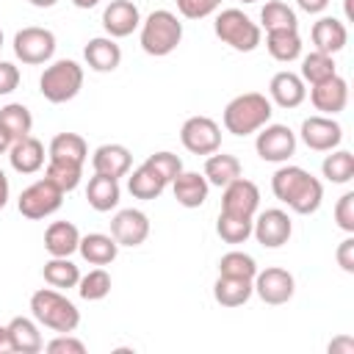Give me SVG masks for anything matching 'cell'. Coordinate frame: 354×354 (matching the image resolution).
<instances>
[{"mask_svg": "<svg viewBox=\"0 0 354 354\" xmlns=\"http://www.w3.org/2000/svg\"><path fill=\"white\" fill-rule=\"evenodd\" d=\"M271 191L274 196L288 205L293 213L299 216H310L321 207L324 199V185L318 177H313L307 169L301 166H279L271 177Z\"/></svg>", "mask_w": 354, "mask_h": 354, "instance_id": "6da1fadb", "label": "cell"}, {"mask_svg": "<svg viewBox=\"0 0 354 354\" xmlns=\"http://www.w3.org/2000/svg\"><path fill=\"white\" fill-rule=\"evenodd\" d=\"M271 113H274V105L266 94L246 91V94H238L227 102V108L221 113V122H224L227 133L243 138V136H252L260 127H266L271 122Z\"/></svg>", "mask_w": 354, "mask_h": 354, "instance_id": "7a4b0ae2", "label": "cell"}, {"mask_svg": "<svg viewBox=\"0 0 354 354\" xmlns=\"http://www.w3.org/2000/svg\"><path fill=\"white\" fill-rule=\"evenodd\" d=\"M30 315L39 326H47L58 335L75 332L80 324V310L55 288H39L30 296Z\"/></svg>", "mask_w": 354, "mask_h": 354, "instance_id": "3957f363", "label": "cell"}, {"mask_svg": "<svg viewBox=\"0 0 354 354\" xmlns=\"http://www.w3.org/2000/svg\"><path fill=\"white\" fill-rule=\"evenodd\" d=\"M183 41V22L169 8L152 11L147 19H141V50L152 58H163L177 50Z\"/></svg>", "mask_w": 354, "mask_h": 354, "instance_id": "277c9868", "label": "cell"}, {"mask_svg": "<svg viewBox=\"0 0 354 354\" xmlns=\"http://www.w3.org/2000/svg\"><path fill=\"white\" fill-rule=\"evenodd\" d=\"M80 88H83V66L72 58L53 61L50 66H44V72L39 77V91L53 105L75 100L80 94Z\"/></svg>", "mask_w": 354, "mask_h": 354, "instance_id": "5b68a950", "label": "cell"}, {"mask_svg": "<svg viewBox=\"0 0 354 354\" xmlns=\"http://www.w3.org/2000/svg\"><path fill=\"white\" fill-rule=\"evenodd\" d=\"M213 30L216 36L230 44L232 50L238 53H252L260 47V39H263V28L246 17L241 8H224L216 14V22H213Z\"/></svg>", "mask_w": 354, "mask_h": 354, "instance_id": "8992f818", "label": "cell"}, {"mask_svg": "<svg viewBox=\"0 0 354 354\" xmlns=\"http://www.w3.org/2000/svg\"><path fill=\"white\" fill-rule=\"evenodd\" d=\"M14 55L28 66L47 64L55 55V33L50 28H39V25H28V28L17 30L14 33Z\"/></svg>", "mask_w": 354, "mask_h": 354, "instance_id": "52a82bcc", "label": "cell"}, {"mask_svg": "<svg viewBox=\"0 0 354 354\" xmlns=\"http://www.w3.org/2000/svg\"><path fill=\"white\" fill-rule=\"evenodd\" d=\"M61 202H64V191H61L58 185H53L47 177H41V180L30 183V185L19 194L17 207H19V213H22L25 218L39 221V218L53 216V213L61 207Z\"/></svg>", "mask_w": 354, "mask_h": 354, "instance_id": "ba28073f", "label": "cell"}, {"mask_svg": "<svg viewBox=\"0 0 354 354\" xmlns=\"http://www.w3.org/2000/svg\"><path fill=\"white\" fill-rule=\"evenodd\" d=\"M254 149H257L260 160L288 163L296 155V133L288 124H266L257 130Z\"/></svg>", "mask_w": 354, "mask_h": 354, "instance_id": "9c48e42d", "label": "cell"}, {"mask_svg": "<svg viewBox=\"0 0 354 354\" xmlns=\"http://www.w3.org/2000/svg\"><path fill=\"white\" fill-rule=\"evenodd\" d=\"M180 141L191 155H213L221 149V127L210 116H191L180 127Z\"/></svg>", "mask_w": 354, "mask_h": 354, "instance_id": "30bf717a", "label": "cell"}, {"mask_svg": "<svg viewBox=\"0 0 354 354\" xmlns=\"http://www.w3.org/2000/svg\"><path fill=\"white\" fill-rule=\"evenodd\" d=\"M252 235L257 238L260 246H266V249H279V246H285V243L290 241V235H293V221H290V216H288L285 210L268 207V210H263V213H254V218H252Z\"/></svg>", "mask_w": 354, "mask_h": 354, "instance_id": "8fae6325", "label": "cell"}, {"mask_svg": "<svg viewBox=\"0 0 354 354\" xmlns=\"http://www.w3.org/2000/svg\"><path fill=\"white\" fill-rule=\"evenodd\" d=\"M252 288H254V293L260 296V301H266V304H285V301H290L293 299V293H296V279H293V274L290 271H285V268H279V266H271V268H257V274H254V279H252Z\"/></svg>", "mask_w": 354, "mask_h": 354, "instance_id": "7c38bea8", "label": "cell"}, {"mask_svg": "<svg viewBox=\"0 0 354 354\" xmlns=\"http://www.w3.org/2000/svg\"><path fill=\"white\" fill-rule=\"evenodd\" d=\"M301 141L307 149L313 152H329V149H337L340 141H343V127L332 119V116H310L301 122V130H299Z\"/></svg>", "mask_w": 354, "mask_h": 354, "instance_id": "4fadbf2b", "label": "cell"}, {"mask_svg": "<svg viewBox=\"0 0 354 354\" xmlns=\"http://www.w3.org/2000/svg\"><path fill=\"white\" fill-rule=\"evenodd\" d=\"M257 207H260V188L252 180H246L241 174L230 185H224V191H221V213L254 218Z\"/></svg>", "mask_w": 354, "mask_h": 354, "instance_id": "5bb4252c", "label": "cell"}, {"mask_svg": "<svg viewBox=\"0 0 354 354\" xmlns=\"http://www.w3.org/2000/svg\"><path fill=\"white\" fill-rule=\"evenodd\" d=\"M111 235L119 246H141L149 238V216L138 207H124L111 218Z\"/></svg>", "mask_w": 354, "mask_h": 354, "instance_id": "9a60e30c", "label": "cell"}, {"mask_svg": "<svg viewBox=\"0 0 354 354\" xmlns=\"http://www.w3.org/2000/svg\"><path fill=\"white\" fill-rule=\"evenodd\" d=\"M102 28L111 39H124L141 28V11L133 0H111L102 11Z\"/></svg>", "mask_w": 354, "mask_h": 354, "instance_id": "2e32d148", "label": "cell"}, {"mask_svg": "<svg viewBox=\"0 0 354 354\" xmlns=\"http://www.w3.org/2000/svg\"><path fill=\"white\" fill-rule=\"evenodd\" d=\"M310 102L315 111H321L324 116H335L346 108L348 102V83L340 75H332L329 80H321L310 88Z\"/></svg>", "mask_w": 354, "mask_h": 354, "instance_id": "e0dca14e", "label": "cell"}, {"mask_svg": "<svg viewBox=\"0 0 354 354\" xmlns=\"http://www.w3.org/2000/svg\"><path fill=\"white\" fill-rule=\"evenodd\" d=\"M268 94H271V102H274V105L290 111V108H299V105L304 102L307 88H304V80H301L296 72L282 69V72H277V75L271 77Z\"/></svg>", "mask_w": 354, "mask_h": 354, "instance_id": "ac0fdd59", "label": "cell"}, {"mask_svg": "<svg viewBox=\"0 0 354 354\" xmlns=\"http://www.w3.org/2000/svg\"><path fill=\"white\" fill-rule=\"evenodd\" d=\"M133 166V155L124 144H102L94 149L91 155V169L97 174H108V177H124Z\"/></svg>", "mask_w": 354, "mask_h": 354, "instance_id": "d6986e66", "label": "cell"}, {"mask_svg": "<svg viewBox=\"0 0 354 354\" xmlns=\"http://www.w3.org/2000/svg\"><path fill=\"white\" fill-rule=\"evenodd\" d=\"M83 58L94 72H113L122 64V47L111 36H94L83 47Z\"/></svg>", "mask_w": 354, "mask_h": 354, "instance_id": "ffe728a7", "label": "cell"}, {"mask_svg": "<svg viewBox=\"0 0 354 354\" xmlns=\"http://www.w3.org/2000/svg\"><path fill=\"white\" fill-rule=\"evenodd\" d=\"M310 36H313L315 50L318 53H326V55L340 53L346 47V41H348V30H346V25L337 17H321V19H315Z\"/></svg>", "mask_w": 354, "mask_h": 354, "instance_id": "44dd1931", "label": "cell"}, {"mask_svg": "<svg viewBox=\"0 0 354 354\" xmlns=\"http://www.w3.org/2000/svg\"><path fill=\"white\" fill-rule=\"evenodd\" d=\"M8 160H11V169L19 171V174H36L41 166H44V144L33 136H25V138H17L8 149Z\"/></svg>", "mask_w": 354, "mask_h": 354, "instance_id": "7402d4cb", "label": "cell"}, {"mask_svg": "<svg viewBox=\"0 0 354 354\" xmlns=\"http://www.w3.org/2000/svg\"><path fill=\"white\" fill-rule=\"evenodd\" d=\"M171 191H174V199H177L183 207H202L205 199H207L210 183H207L205 174H199V171H180V174L171 180Z\"/></svg>", "mask_w": 354, "mask_h": 354, "instance_id": "603a6c76", "label": "cell"}, {"mask_svg": "<svg viewBox=\"0 0 354 354\" xmlns=\"http://www.w3.org/2000/svg\"><path fill=\"white\" fill-rule=\"evenodd\" d=\"M80 243V230L72 221H53L44 230V249L50 257H72Z\"/></svg>", "mask_w": 354, "mask_h": 354, "instance_id": "cb8c5ba5", "label": "cell"}, {"mask_svg": "<svg viewBox=\"0 0 354 354\" xmlns=\"http://www.w3.org/2000/svg\"><path fill=\"white\" fill-rule=\"evenodd\" d=\"M77 252L86 263L91 266H111L119 254V243L113 241V235H105V232H88V235H80V243H77Z\"/></svg>", "mask_w": 354, "mask_h": 354, "instance_id": "d4e9b609", "label": "cell"}, {"mask_svg": "<svg viewBox=\"0 0 354 354\" xmlns=\"http://www.w3.org/2000/svg\"><path fill=\"white\" fill-rule=\"evenodd\" d=\"M119 196H122V188H119V180L116 177H108V174H97L88 177V185H86V199L88 205L97 210V213H108L119 205Z\"/></svg>", "mask_w": 354, "mask_h": 354, "instance_id": "484cf974", "label": "cell"}, {"mask_svg": "<svg viewBox=\"0 0 354 354\" xmlns=\"http://www.w3.org/2000/svg\"><path fill=\"white\" fill-rule=\"evenodd\" d=\"M266 50L279 64H290V61L301 58V36H299V28L266 30Z\"/></svg>", "mask_w": 354, "mask_h": 354, "instance_id": "4316f807", "label": "cell"}, {"mask_svg": "<svg viewBox=\"0 0 354 354\" xmlns=\"http://www.w3.org/2000/svg\"><path fill=\"white\" fill-rule=\"evenodd\" d=\"M6 326H8V335H11L14 351H19V354H39L44 348V340H41V332H39L36 318L14 315Z\"/></svg>", "mask_w": 354, "mask_h": 354, "instance_id": "83f0119b", "label": "cell"}, {"mask_svg": "<svg viewBox=\"0 0 354 354\" xmlns=\"http://www.w3.org/2000/svg\"><path fill=\"white\" fill-rule=\"evenodd\" d=\"M254 288H252V279H243V277H227V274H218V279L213 282V299L221 304V307H241L252 299Z\"/></svg>", "mask_w": 354, "mask_h": 354, "instance_id": "f1b7e54d", "label": "cell"}, {"mask_svg": "<svg viewBox=\"0 0 354 354\" xmlns=\"http://www.w3.org/2000/svg\"><path fill=\"white\" fill-rule=\"evenodd\" d=\"M241 171H243V166H241V160H238L235 155L213 152V155H207L202 174H205V180H207L210 185L224 188V185H230L235 177H241Z\"/></svg>", "mask_w": 354, "mask_h": 354, "instance_id": "f546056e", "label": "cell"}, {"mask_svg": "<svg viewBox=\"0 0 354 354\" xmlns=\"http://www.w3.org/2000/svg\"><path fill=\"white\" fill-rule=\"evenodd\" d=\"M47 158L50 160H69V163H86L88 158V144L83 136L77 133H58L53 136L50 147H47Z\"/></svg>", "mask_w": 354, "mask_h": 354, "instance_id": "4dcf8cb0", "label": "cell"}, {"mask_svg": "<svg viewBox=\"0 0 354 354\" xmlns=\"http://www.w3.org/2000/svg\"><path fill=\"white\" fill-rule=\"evenodd\" d=\"M130 177H127V191L136 196V199H144V202H149V199H158L160 194H163V188H166V183L155 174V169L152 166H147V163H141L138 169H133V171H127Z\"/></svg>", "mask_w": 354, "mask_h": 354, "instance_id": "1f68e13d", "label": "cell"}, {"mask_svg": "<svg viewBox=\"0 0 354 354\" xmlns=\"http://www.w3.org/2000/svg\"><path fill=\"white\" fill-rule=\"evenodd\" d=\"M41 277L50 288L55 290H69V288H77L80 282V268L69 260V257H50L41 268Z\"/></svg>", "mask_w": 354, "mask_h": 354, "instance_id": "d6a6232c", "label": "cell"}, {"mask_svg": "<svg viewBox=\"0 0 354 354\" xmlns=\"http://www.w3.org/2000/svg\"><path fill=\"white\" fill-rule=\"evenodd\" d=\"M321 174L335 185L351 183L354 180V155L348 149H329V155L321 163Z\"/></svg>", "mask_w": 354, "mask_h": 354, "instance_id": "836d02e7", "label": "cell"}, {"mask_svg": "<svg viewBox=\"0 0 354 354\" xmlns=\"http://www.w3.org/2000/svg\"><path fill=\"white\" fill-rule=\"evenodd\" d=\"M44 177L58 185L64 194L75 191L80 185V177H83V163H69V160H50L47 158V166H44Z\"/></svg>", "mask_w": 354, "mask_h": 354, "instance_id": "e575fe53", "label": "cell"}, {"mask_svg": "<svg viewBox=\"0 0 354 354\" xmlns=\"http://www.w3.org/2000/svg\"><path fill=\"white\" fill-rule=\"evenodd\" d=\"M332 75H337V66H335V58H332V55L313 50L310 55L301 58V72H299V77H301L304 83L315 86V83H321V80H329Z\"/></svg>", "mask_w": 354, "mask_h": 354, "instance_id": "d590c367", "label": "cell"}, {"mask_svg": "<svg viewBox=\"0 0 354 354\" xmlns=\"http://www.w3.org/2000/svg\"><path fill=\"white\" fill-rule=\"evenodd\" d=\"M0 124L11 133V138H25L33 130V116L22 102H8L0 108Z\"/></svg>", "mask_w": 354, "mask_h": 354, "instance_id": "8d00e7d4", "label": "cell"}, {"mask_svg": "<svg viewBox=\"0 0 354 354\" xmlns=\"http://www.w3.org/2000/svg\"><path fill=\"white\" fill-rule=\"evenodd\" d=\"M260 28L266 30H282V28H299L296 11L282 0H268L260 11Z\"/></svg>", "mask_w": 354, "mask_h": 354, "instance_id": "74e56055", "label": "cell"}, {"mask_svg": "<svg viewBox=\"0 0 354 354\" xmlns=\"http://www.w3.org/2000/svg\"><path fill=\"white\" fill-rule=\"evenodd\" d=\"M216 232L224 243H246L252 238V218L232 216V213H218Z\"/></svg>", "mask_w": 354, "mask_h": 354, "instance_id": "f35d334b", "label": "cell"}, {"mask_svg": "<svg viewBox=\"0 0 354 354\" xmlns=\"http://www.w3.org/2000/svg\"><path fill=\"white\" fill-rule=\"evenodd\" d=\"M77 293H80V299H86V301H100V299H105V296L111 293V274H108L102 266L91 268L88 274L80 277Z\"/></svg>", "mask_w": 354, "mask_h": 354, "instance_id": "ab89813d", "label": "cell"}, {"mask_svg": "<svg viewBox=\"0 0 354 354\" xmlns=\"http://www.w3.org/2000/svg\"><path fill=\"white\" fill-rule=\"evenodd\" d=\"M218 274H227V277H243V279H254V274H257V263H254V257H252V254L232 249V252L221 254V260H218Z\"/></svg>", "mask_w": 354, "mask_h": 354, "instance_id": "60d3db41", "label": "cell"}, {"mask_svg": "<svg viewBox=\"0 0 354 354\" xmlns=\"http://www.w3.org/2000/svg\"><path fill=\"white\" fill-rule=\"evenodd\" d=\"M147 166H152L155 169V174L169 185L180 171H183V160L174 155V152H169V149H160V152H152L147 160H144Z\"/></svg>", "mask_w": 354, "mask_h": 354, "instance_id": "b9f144b4", "label": "cell"}, {"mask_svg": "<svg viewBox=\"0 0 354 354\" xmlns=\"http://www.w3.org/2000/svg\"><path fill=\"white\" fill-rule=\"evenodd\" d=\"M174 3H177L180 17L185 19H205L221 6V0H174Z\"/></svg>", "mask_w": 354, "mask_h": 354, "instance_id": "7bdbcfd3", "label": "cell"}, {"mask_svg": "<svg viewBox=\"0 0 354 354\" xmlns=\"http://www.w3.org/2000/svg\"><path fill=\"white\" fill-rule=\"evenodd\" d=\"M335 221L343 232H354V191H346L335 205Z\"/></svg>", "mask_w": 354, "mask_h": 354, "instance_id": "ee69618b", "label": "cell"}, {"mask_svg": "<svg viewBox=\"0 0 354 354\" xmlns=\"http://www.w3.org/2000/svg\"><path fill=\"white\" fill-rule=\"evenodd\" d=\"M44 348H47L50 354H83V351H86V343L77 340V337H72V332H64V335L53 337Z\"/></svg>", "mask_w": 354, "mask_h": 354, "instance_id": "f6af8a7d", "label": "cell"}, {"mask_svg": "<svg viewBox=\"0 0 354 354\" xmlns=\"http://www.w3.org/2000/svg\"><path fill=\"white\" fill-rule=\"evenodd\" d=\"M19 86V69L11 61H0V97H8Z\"/></svg>", "mask_w": 354, "mask_h": 354, "instance_id": "bcb514c9", "label": "cell"}, {"mask_svg": "<svg viewBox=\"0 0 354 354\" xmlns=\"http://www.w3.org/2000/svg\"><path fill=\"white\" fill-rule=\"evenodd\" d=\"M335 257H337V266H340L346 274H354V238H351V235L340 241Z\"/></svg>", "mask_w": 354, "mask_h": 354, "instance_id": "7dc6e473", "label": "cell"}, {"mask_svg": "<svg viewBox=\"0 0 354 354\" xmlns=\"http://www.w3.org/2000/svg\"><path fill=\"white\" fill-rule=\"evenodd\" d=\"M329 354H354V337L340 335L329 343Z\"/></svg>", "mask_w": 354, "mask_h": 354, "instance_id": "c3c4849f", "label": "cell"}, {"mask_svg": "<svg viewBox=\"0 0 354 354\" xmlns=\"http://www.w3.org/2000/svg\"><path fill=\"white\" fill-rule=\"evenodd\" d=\"M296 6H299L304 14H321V11L329 6V0H296Z\"/></svg>", "mask_w": 354, "mask_h": 354, "instance_id": "681fc988", "label": "cell"}, {"mask_svg": "<svg viewBox=\"0 0 354 354\" xmlns=\"http://www.w3.org/2000/svg\"><path fill=\"white\" fill-rule=\"evenodd\" d=\"M8 196H11V185H8V177H6V171L0 169V210L8 205Z\"/></svg>", "mask_w": 354, "mask_h": 354, "instance_id": "f907efd6", "label": "cell"}, {"mask_svg": "<svg viewBox=\"0 0 354 354\" xmlns=\"http://www.w3.org/2000/svg\"><path fill=\"white\" fill-rule=\"evenodd\" d=\"M11 351H14V343H11L8 326H0V354H11Z\"/></svg>", "mask_w": 354, "mask_h": 354, "instance_id": "816d5d0a", "label": "cell"}, {"mask_svg": "<svg viewBox=\"0 0 354 354\" xmlns=\"http://www.w3.org/2000/svg\"><path fill=\"white\" fill-rule=\"evenodd\" d=\"M11 144H14V138H11V133L0 124V155H6L8 149H11Z\"/></svg>", "mask_w": 354, "mask_h": 354, "instance_id": "f5cc1de1", "label": "cell"}, {"mask_svg": "<svg viewBox=\"0 0 354 354\" xmlns=\"http://www.w3.org/2000/svg\"><path fill=\"white\" fill-rule=\"evenodd\" d=\"M30 6H36V8H53L58 0H28Z\"/></svg>", "mask_w": 354, "mask_h": 354, "instance_id": "db71d44e", "label": "cell"}, {"mask_svg": "<svg viewBox=\"0 0 354 354\" xmlns=\"http://www.w3.org/2000/svg\"><path fill=\"white\" fill-rule=\"evenodd\" d=\"M75 3V8H94L100 0H72Z\"/></svg>", "mask_w": 354, "mask_h": 354, "instance_id": "11a10c76", "label": "cell"}, {"mask_svg": "<svg viewBox=\"0 0 354 354\" xmlns=\"http://www.w3.org/2000/svg\"><path fill=\"white\" fill-rule=\"evenodd\" d=\"M0 47H3V28H0Z\"/></svg>", "mask_w": 354, "mask_h": 354, "instance_id": "9f6ffc18", "label": "cell"}, {"mask_svg": "<svg viewBox=\"0 0 354 354\" xmlns=\"http://www.w3.org/2000/svg\"><path fill=\"white\" fill-rule=\"evenodd\" d=\"M241 3H257V0H241Z\"/></svg>", "mask_w": 354, "mask_h": 354, "instance_id": "6f0895ef", "label": "cell"}]
</instances>
